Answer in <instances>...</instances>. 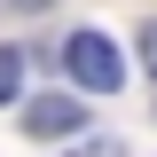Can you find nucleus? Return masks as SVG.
<instances>
[{"mask_svg":"<svg viewBox=\"0 0 157 157\" xmlns=\"http://www.w3.org/2000/svg\"><path fill=\"white\" fill-rule=\"evenodd\" d=\"M78 126H86V110H78L71 94H32L24 102V134L32 141H71Z\"/></svg>","mask_w":157,"mask_h":157,"instance_id":"nucleus-2","label":"nucleus"},{"mask_svg":"<svg viewBox=\"0 0 157 157\" xmlns=\"http://www.w3.org/2000/svg\"><path fill=\"white\" fill-rule=\"evenodd\" d=\"M16 94H24V55L0 47V102H16Z\"/></svg>","mask_w":157,"mask_h":157,"instance_id":"nucleus-3","label":"nucleus"},{"mask_svg":"<svg viewBox=\"0 0 157 157\" xmlns=\"http://www.w3.org/2000/svg\"><path fill=\"white\" fill-rule=\"evenodd\" d=\"M141 63H149V78H157V24H141Z\"/></svg>","mask_w":157,"mask_h":157,"instance_id":"nucleus-4","label":"nucleus"},{"mask_svg":"<svg viewBox=\"0 0 157 157\" xmlns=\"http://www.w3.org/2000/svg\"><path fill=\"white\" fill-rule=\"evenodd\" d=\"M63 71H71L86 94H118V86H126V63H118V47L102 32H71L63 39Z\"/></svg>","mask_w":157,"mask_h":157,"instance_id":"nucleus-1","label":"nucleus"},{"mask_svg":"<svg viewBox=\"0 0 157 157\" xmlns=\"http://www.w3.org/2000/svg\"><path fill=\"white\" fill-rule=\"evenodd\" d=\"M16 8H24V16H39L47 0H0V16H16Z\"/></svg>","mask_w":157,"mask_h":157,"instance_id":"nucleus-5","label":"nucleus"}]
</instances>
